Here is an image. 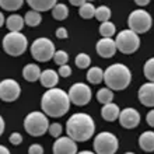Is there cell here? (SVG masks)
Instances as JSON below:
<instances>
[{
    "instance_id": "7c38bea8",
    "label": "cell",
    "mask_w": 154,
    "mask_h": 154,
    "mask_svg": "<svg viewBox=\"0 0 154 154\" xmlns=\"http://www.w3.org/2000/svg\"><path fill=\"white\" fill-rule=\"evenodd\" d=\"M53 154H77V144L76 140L72 137H57L53 143Z\"/></svg>"
},
{
    "instance_id": "74e56055",
    "label": "cell",
    "mask_w": 154,
    "mask_h": 154,
    "mask_svg": "<svg viewBox=\"0 0 154 154\" xmlns=\"http://www.w3.org/2000/svg\"><path fill=\"white\" fill-rule=\"evenodd\" d=\"M146 121H147V123L151 126V128H154V109H151L149 114H147V116H146Z\"/></svg>"
},
{
    "instance_id": "ab89813d",
    "label": "cell",
    "mask_w": 154,
    "mask_h": 154,
    "mask_svg": "<svg viewBox=\"0 0 154 154\" xmlns=\"http://www.w3.org/2000/svg\"><path fill=\"white\" fill-rule=\"evenodd\" d=\"M134 3L137 4V6H140V7H144V6H147V4L150 3V0H134Z\"/></svg>"
},
{
    "instance_id": "2e32d148",
    "label": "cell",
    "mask_w": 154,
    "mask_h": 154,
    "mask_svg": "<svg viewBox=\"0 0 154 154\" xmlns=\"http://www.w3.org/2000/svg\"><path fill=\"white\" fill-rule=\"evenodd\" d=\"M41 84L44 85L45 88H55V85L59 81V73H56L52 69H46L41 73Z\"/></svg>"
},
{
    "instance_id": "f1b7e54d",
    "label": "cell",
    "mask_w": 154,
    "mask_h": 154,
    "mask_svg": "<svg viewBox=\"0 0 154 154\" xmlns=\"http://www.w3.org/2000/svg\"><path fill=\"white\" fill-rule=\"evenodd\" d=\"M95 18L101 23H105V21H109L111 18V8L108 6H100L97 7V11H95Z\"/></svg>"
},
{
    "instance_id": "9c48e42d",
    "label": "cell",
    "mask_w": 154,
    "mask_h": 154,
    "mask_svg": "<svg viewBox=\"0 0 154 154\" xmlns=\"http://www.w3.org/2000/svg\"><path fill=\"white\" fill-rule=\"evenodd\" d=\"M128 24L129 28L136 34H144L151 28L153 18L146 10H133L128 17Z\"/></svg>"
},
{
    "instance_id": "5b68a950",
    "label": "cell",
    "mask_w": 154,
    "mask_h": 154,
    "mask_svg": "<svg viewBox=\"0 0 154 154\" xmlns=\"http://www.w3.org/2000/svg\"><path fill=\"white\" fill-rule=\"evenodd\" d=\"M28 42L21 32H8L3 38V49L10 56H21L27 51Z\"/></svg>"
},
{
    "instance_id": "6da1fadb",
    "label": "cell",
    "mask_w": 154,
    "mask_h": 154,
    "mask_svg": "<svg viewBox=\"0 0 154 154\" xmlns=\"http://www.w3.org/2000/svg\"><path fill=\"white\" fill-rule=\"evenodd\" d=\"M69 93L62 88H48L41 100V108L48 116L60 118L67 114L70 108Z\"/></svg>"
},
{
    "instance_id": "7402d4cb",
    "label": "cell",
    "mask_w": 154,
    "mask_h": 154,
    "mask_svg": "<svg viewBox=\"0 0 154 154\" xmlns=\"http://www.w3.org/2000/svg\"><path fill=\"white\" fill-rule=\"evenodd\" d=\"M104 70L101 67H91L87 72V80L91 84H100L101 81H104Z\"/></svg>"
},
{
    "instance_id": "f6af8a7d",
    "label": "cell",
    "mask_w": 154,
    "mask_h": 154,
    "mask_svg": "<svg viewBox=\"0 0 154 154\" xmlns=\"http://www.w3.org/2000/svg\"><path fill=\"white\" fill-rule=\"evenodd\" d=\"M125 154H134V153H130V151H128V153H125Z\"/></svg>"
},
{
    "instance_id": "d4e9b609",
    "label": "cell",
    "mask_w": 154,
    "mask_h": 154,
    "mask_svg": "<svg viewBox=\"0 0 154 154\" xmlns=\"http://www.w3.org/2000/svg\"><path fill=\"white\" fill-rule=\"evenodd\" d=\"M97 100H98V102H101L102 105L109 104V102H112V100H114V91L111 88H108V87L100 88L97 93Z\"/></svg>"
},
{
    "instance_id": "52a82bcc",
    "label": "cell",
    "mask_w": 154,
    "mask_h": 154,
    "mask_svg": "<svg viewBox=\"0 0 154 154\" xmlns=\"http://www.w3.org/2000/svg\"><path fill=\"white\" fill-rule=\"evenodd\" d=\"M55 44L49 38H37L31 45V55L38 62H48L55 56Z\"/></svg>"
},
{
    "instance_id": "5bb4252c",
    "label": "cell",
    "mask_w": 154,
    "mask_h": 154,
    "mask_svg": "<svg viewBox=\"0 0 154 154\" xmlns=\"http://www.w3.org/2000/svg\"><path fill=\"white\" fill-rule=\"evenodd\" d=\"M97 53L104 59H111L112 56H115L118 48H116V42L112 38H101L95 45Z\"/></svg>"
},
{
    "instance_id": "277c9868",
    "label": "cell",
    "mask_w": 154,
    "mask_h": 154,
    "mask_svg": "<svg viewBox=\"0 0 154 154\" xmlns=\"http://www.w3.org/2000/svg\"><path fill=\"white\" fill-rule=\"evenodd\" d=\"M24 129L29 136H34V137L45 134L49 129V121L46 114L41 111L29 112L24 119Z\"/></svg>"
},
{
    "instance_id": "8992f818",
    "label": "cell",
    "mask_w": 154,
    "mask_h": 154,
    "mask_svg": "<svg viewBox=\"0 0 154 154\" xmlns=\"http://www.w3.org/2000/svg\"><path fill=\"white\" fill-rule=\"evenodd\" d=\"M116 42V48L119 52L125 53V55H130L134 53L140 46V38L139 34H136L132 29H122L121 32L116 35L115 38Z\"/></svg>"
},
{
    "instance_id": "30bf717a",
    "label": "cell",
    "mask_w": 154,
    "mask_h": 154,
    "mask_svg": "<svg viewBox=\"0 0 154 154\" xmlns=\"http://www.w3.org/2000/svg\"><path fill=\"white\" fill-rule=\"evenodd\" d=\"M91 88L84 83H76L70 87L69 90V98L77 106H84L87 105L91 100Z\"/></svg>"
},
{
    "instance_id": "e0dca14e",
    "label": "cell",
    "mask_w": 154,
    "mask_h": 154,
    "mask_svg": "<svg viewBox=\"0 0 154 154\" xmlns=\"http://www.w3.org/2000/svg\"><path fill=\"white\" fill-rule=\"evenodd\" d=\"M121 115V111H119V106L114 102H109V104H105L101 109V116L105 119L106 122H114L116 121Z\"/></svg>"
},
{
    "instance_id": "3957f363",
    "label": "cell",
    "mask_w": 154,
    "mask_h": 154,
    "mask_svg": "<svg viewBox=\"0 0 154 154\" xmlns=\"http://www.w3.org/2000/svg\"><path fill=\"white\" fill-rule=\"evenodd\" d=\"M104 81L108 88L122 91V90L128 88V85L132 81L130 69L123 63H114L106 67L105 73H104Z\"/></svg>"
},
{
    "instance_id": "4fadbf2b",
    "label": "cell",
    "mask_w": 154,
    "mask_h": 154,
    "mask_svg": "<svg viewBox=\"0 0 154 154\" xmlns=\"http://www.w3.org/2000/svg\"><path fill=\"white\" fill-rule=\"evenodd\" d=\"M119 123L125 129H134L140 123V114L134 108H125L121 111Z\"/></svg>"
},
{
    "instance_id": "8d00e7d4",
    "label": "cell",
    "mask_w": 154,
    "mask_h": 154,
    "mask_svg": "<svg viewBox=\"0 0 154 154\" xmlns=\"http://www.w3.org/2000/svg\"><path fill=\"white\" fill-rule=\"evenodd\" d=\"M56 38H59V39H66V38L69 37V34H67V29L65 28V27H59V28L56 29Z\"/></svg>"
},
{
    "instance_id": "d590c367",
    "label": "cell",
    "mask_w": 154,
    "mask_h": 154,
    "mask_svg": "<svg viewBox=\"0 0 154 154\" xmlns=\"http://www.w3.org/2000/svg\"><path fill=\"white\" fill-rule=\"evenodd\" d=\"M28 154H44V147L41 144H31L28 149Z\"/></svg>"
},
{
    "instance_id": "44dd1931",
    "label": "cell",
    "mask_w": 154,
    "mask_h": 154,
    "mask_svg": "<svg viewBox=\"0 0 154 154\" xmlns=\"http://www.w3.org/2000/svg\"><path fill=\"white\" fill-rule=\"evenodd\" d=\"M24 24H25V20L21 16H18V14H11L7 18V23H6L10 32H20L23 29V27H24Z\"/></svg>"
},
{
    "instance_id": "d6a6232c",
    "label": "cell",
    "mask_w": 154,
    "mask_h": 154,
    "mask_svg": "<svg viewBox=\"0 0 154 154\" xmlns=\"http://www.w3.org/2000/svg\"><path fill=\"white\" fill-rule=\"evenodd\" d=\"M49 134L52 136V137H60V133H62V125L60 123H52V125H49V129H48Z\"/></svg>"
},
{
    "instance_id": "ffe728a7",
    "label": "cell",
    "mask_w": 154,
    "mask_h": 154,
    "mask_svg": "<svg viewBox=\"0 0 154 154\" xmlns=\"http://www.w3.org/2000/svg\"><path fill=\"white\" fill-rule=\"evenodd\" d=\"M41 69L39 66L34 65V63H28L27 66H24V69H23V77H24L27 81L29 83H34V81H37L41 79Z\"/></svg>"
},
{
    "instance_id": "e575fe53",
    "label": "cell",
    "mask_w": 154,
    "mask_h": 154,
    "mask_svg": "<svg viewBox=\"0 0 154 154\" xmlns=\"http://www.w3.org/2000/svg\"><path fill=\"white\" fill-rule=\"evenodd\" d=\"M59 76L60 77H69L72 74V67L67 65H63V66H59Z\"/></svg>"
},
{
    "instance_id": "b9f144b4",
    "label": "cell",
    "mask_w": 154,
    "mask_h": 154,
    "mask_svg": "<svg viewBox=\"0 0 154 154\" xmlns=\"http://www.w3.org/2000/svg\"><path fill=\"white\" fill-rule=\"evenodd\" d=\"M3 132H4V119L0 118V134H3Z\"/></svg>"
},
{
    "instance_id": "7a4b0ae2",
    "label": "cell",
    "mask_w": 154,
    "mask_h": 154,
    "mask_svg": "<svg viewBox=\"0 0 154 154\" xmlns=\"http://www.w3.org/2000/svg\"><path fill=\"white\" fill-rule=\"evenodd\" d=\"M95 123L88 114H74L66 122V133L76 142H87L88 139L93 137Z\"/></svg>"
},
{
    "instance_id": "ba28073f",
    "label": "cell",
    "mask_w": 154,
    "mask_h": 154,
    "mask_svg": "<svg viewBox=\"0 0 154 154\" xmlns=\"http://www.w3.org/2000/svg\"><path fill=\"white\" fill-rule=\"evenodd\" d=\"M94 151L97 154H115L119 147L118 137L111 132H101L94 139Z\"/></svg>"
},
{
    "instance_id": "ac0fdd59",
    "label": "cell",
    "mask_w": 154,
    "mask_h": 154,
    "mask_svg": "<svg viewBox=\"0 0 154 154\" xmlns=\"http://www.w3.org/2000/svg\"><path fill=\"white\" fill-rule=\"evenodd\" d=\"M28 6L35 11H48L57 4V0H27Z\"/></svg>"
},
{
    "instance_id": "cb8c5ba5",
    "label": "cell",
    "mask_w": 154,
    "mask_h": 154,
    "mask_svg": "<svg viewBox=\"0 0 154 154\" xmlns=\"http://www.w3.org/2000/svg\"><path fill=\"white\" fill-rule=\"evenodd\" d=\"M24 20H25V24L28 25V27H37V25L41 24V21H42V16H41L39 11L29 10V11H27V14H25Z\"/></svg>"
},
{
    "instance_id": "8fae6325",
    "label": "cell",
    "mask_w": 154,
    "mask_h": 154,
    "mask_svg": "<svg viewBox=\"0 0 154 154\" xmlns=\"http://www.w3.org/2000/svg\"><path fill=\"white\" fill-rule=\"evenodd\" d=\"M21 94V87L16 80L6 79L0 83V98L4 102H13L18 100Z\"/></svg>"
},
{
    "instance_id": "484cf974",
    "label": "cell",
    "mask_w": 154,
    "mask_h": 154,
    "mask_svg": "<svg viewBox=\"0 0 154 154\" xmlns=\"http://www.w3.org/2000/svg\"><path fill=\"white\" fill-rule=\"evenodd\" d=\"M67 16H69V8H67V6H65V4L62 3H57L55 7L52 8V17L55 18V20H65V18H67Z\"/></svg>"
},
{
    "instance_id": "4dcf8cb0",
    "label": "cell",
    "mask_w": 154,
    "mask_h": 154,
    "mask_svg": "<svg viewBox=\"0 0 154 154\" xmlns=\"http://www.w3.org/2000/svg\"><path fill=\"white\" fill-rule=\"evenodd\" d=\"M143 72H144V77H146L147 80L154 83V57H150V59L144 63Z\"/></svg>"
},
{
    "instance_id": "7bdbcfd3",
    "label": "cell",
    "mask_w": 154,
    "mask_h": 154,
    "mask_svg": "<svg viewBox=\"0 0 154 154\" xmlns=\"http://www.w3.org/2000/svg\"><path fill=\"white\" fill-rule=\"evenodd\" d=\"M0 25H2V27H3V25H6V20H4V16L3 14H0Z\"/></svg>"
},
{
    "instance_id": "603a6c76",
    "label": "cell",
    "mask_w": 154,
    "mask_h": 154,
    "mask_svg": "<svg viewBox=\"0 0 154 154\" xmlns=\"http://www.w3.org/2000/svg\"><path fill=\"white\" fill-rule=\"evenodd\" d=\"M95 11H97V8L94 7L93 3H84L81 7H79V14H80L81 18H84V20H90V18H93L95 17Z\"/></svg>"
},
{
    "instance_id": "83f0119b",
    "label": "cell",
    "mask_w": 154,
    "mask_h": 154,
    "mask_svg": "<svg viewBox=\"0 0 154 154\" xmlns=\"http://www.w3.org/2000/svg\"><path fill=\"white\" fill-rule=\"evenodd\" d=\"M24 0H0V6L3 10L7 11H16L23 6Z\"/></svg>"
},
{
    "instance_id": "9a60e30c",
    "label": "cell",
    "mask_w": 154,
    "mask_h": 154,
    "mask_svg": "<svg viewBox=\"0 0 154 154\" xmlns=\"http://www.w3.org/2000/svg\"><path fill=\"white\" fill-rule=\"evenodd\" d=\"M137 97L140 104H143L144 106H149V108H153L154 106V83L149 81V83L142 84V87L139 88Z\"/></svg>"
},
{
    "instance_id": "f35d334b",
    "label": "cell",
    "mask_w": 154,
    "mask_h": 154,
    "mask_svg": "<svg viewBox=\"0 0 154 154\" xmlns=\"http://www.w3.org/2000/svg\"><path fill=\"white\" fill-rule=\"evenodd\" d=\"M70 4H73L76 7H81L84 3H87V0H69Z\"/></svg>"
},
{
    "instance_id": "f546056e",
    "label": "cell",
    "mask_w": 154,
    "mask_h": 154,
    "mask_svg": "<svg viewBox=\"0 0 154 154\" xmlns=\"http://www.w3.org/2000/svg\"><path fill=\"white\" fill-rule=\"evenodd\" d=\"M76 66L79 67V69H87V67H90V65H91V57L87 55V53H79L76 56Z\"/></svg>"
},
{
    "instance_id": "d6986e66",
    "label": "cell",
    "mask_w": 154,
    "mask_h": 154,
    "mask_svg": "<svg viewBox=\"0 0 154 154\" xmlns=\"http://www.w3.org/2000/svg\"><path fill=\"white\" fill-rule=\"evenodd\" d=\"M139 146L146 153L154 151V132L147 130V132L140 134V137H139Z\"/></svg>"
},
{
    "instance_id": "836d02e7",
    "label": "cell",
    "mask_w": 154,
    "mask_h": 154,
    "mask_svg": "<svg viewBox=\"0 0 154 154\" xmlns=\"http://www.w3.org/2000/svg\"><path fill=\"white\" fill-rule=\"evenodd\" d=\"M8 140H10V143H11L13 146H20L21 143H23V136H21L18 132H13V133L10 134Z\"/></svg>"
},
{
    "instance_id": "ee69618b",
    "label": "cell",
    "mask_w": 154,
    "mask_h": 154,
    "mask_svg": "<svg viewBox=\"0 0 154 154\" xmlns=\"http://www.w3.org/2000/svg\"><path fill=\"white\" fill-rule=\"evenodd\" d=\"M77 154H97V153H94V151H88V150H85V151H80V153H77Z\"/></svg>"
},
{
    "instance_id": "4316f807",
    "label": "cell",
    "mask_w": 154,
    "mask_h": 154,
    "mask_svg": "<svg viewBox=\"0 0 154 154\" xmlns=\"http://www.w3.org/2000/svg\"><path fill=\"white\" fill-rule=\"evenodd\" d=\"M116 32V28L115 25L111 23V21H105V23H101L100 25V34L102 35V38H112Z\"/></svg>"
},
{
    "instance_id": "60d3db41",
    "label": "cell",
    "mask_w": 154,
    "mask_h": 154,
    "mask_svg": "<svg viewBox=\"0 0 154 154\" xmlns=\"http://www.w3.org/2000/svg\"><path fill=\"white\" fill-rule=\"evenodd\" d=\"M0 154H10V150L6 146H0Z\"/></svg>"
},
{
    "instance_id": "1f68e13d",
    "label": "cell",
    "mask_w": 154,
    "mask_h": 154,
    "mask_svg": "<svg viewBox=\"0 0 154 154\" xmlns=\"http://www.w3.org/2000/svg\"><path fill=\"white\" fill-rule=\"evenodd\" d=\"M67 60H69V55H67V52H65V51H56L55 56H53V62H55L57 66L67 65Z\"/></svg>"
},
{
    "instance_id": "bcb514c9",
    "label": "cell",
    "mask_w": 154,
    "mask_h": 154,
    "mask_svg": "<svg viewBox=\"0 0 154 154\" xmlns=\"http://www.w3.org/2000/svg\"><path fill=\"white\" fill-rule=\"evenodd\" d=\"M87 2H90V3H91V2H94V0H87Z\"/></svg>"
}]
</instances>
